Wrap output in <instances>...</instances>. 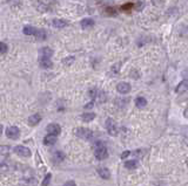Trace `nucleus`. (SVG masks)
Listing matches in <instances>:
<instances>
[{
  "label": "nucleus",
  "mask_w": 188,
  "mask_h": 186,
  "mask_svg": "<svg viewBox=\"0 0 188 186\" xmlns=\"http://www.w3.org/2000/svg\"><path fill=\"white\" fill-rule=\"evenodd\" d=\"M117 90L120 94H128L129 90H131V84L127 83V82H120L117 85Z\"/></svg>",
  "instance_id": "7"
},
{
  "label": "nucleus",
  "mask_w": 188,
  "mask_h": 186,
  "mask_svg": "<svg viewBox=\"0 0 188 186\" xmlns=\"http://www.w3.org/2000/svg\"><path fill=\"white\" fill-rule=\"evenodd\" d=\"M39 64H40V67H43V68H52V66H53V62L51 61V58H39Z\"/></svg>",
  "instance_id": "11"
},
{
  "label": "nucleus",
  "mask_w": 188,
  "mask_h": 186,
  "mask_svg": "<svg viewBox=\"0 0 188 186\" xmlns=\"http://www.w3.org/2000/svg\"><path fill=\"white\" fill-rule=\"evenodd\" d=\"M6 136L11 139H16L19 138V136H20V131H19V129L16 127H10L6 130Z\"/></svg>",
  "instance_id": "5"
},
{
  "label": "nucleus",
  "mask_w": 188,
  "mask_h": 186,
  "mask_svg": "<svg viewBox=\"0 0 188 186\" xmlns=\"http://www.w3.org/2000/svg\"><path fill=\"white\" fill-rule=\"evenodd\" d=\"M146 104H147V100H146L145 97H138V98L135 100V106H138L139 109L145 108Z\"/></svg>",
  "instance_id": "19"
},
{
  "label": "nucleus",
  "mask_w": 188,
  "mask_h": 186,
  "mask_svg": "<svg viewBox=\"0 0 188 186\" xmlns=\"http://www.w3.org/2000/svg\"><path fill=\"white\" fill-rule=\"evenodd\" d=\"M138 166V162L136 160H128L125 163V167L128 169V170H133V169H136Z\"/></svg>",
  "instance_id": "22"
},
{
  "label": "nucleus",
  "mask_w": 188,
  "mask_h": 186,
  "mask_svg": "<svg viewBox=\"0 0 188 186\" xmlns=\"http://www.w3.org/2000/svg\"><path fill=\"white\" fill-rule=\"evenodd\" d=\"M41 118H43V117H41V115H40V114H35V115H32L31 117H28L27 123H28V125L34 127V125H37L38 123H40Z\"/></svg>",
  "instance_id": "8"
},
{
  "label": "nucleus",
  "mask_w": 188,
  "mask_h": 186,
  "mask_svg": "<svg viewBox=\"0 0 188 186\" xmlns=\"http://www.w3.org/2000/svg\"><path fill=\"white\" fill-rule=\"evenodd\" d=\"M57 143V137L55 136H52V135H47L45 138H44V144L45 145H54V144Z\"/></svg>",
  "instance_id": "15"
},
{
  "label": "nucleus",
  "mask_w": 188,
  "mask_h": 186,
  "mask_svg": "<svg viewBox=\"0 0 188 186\" xmlns=\"http://www.w3.org/2000/svg\"><path fill=\"white\" fill-rule=\"evenodd\" d=\"M46 130H47L48 135H52V136H55V137H57V135H59V133L61 132V127H60L59 124L52 123V124L47 125Z\"/></svg>",
  "instance_id": "6"
},
{
  "label": "nucleus",
  "mask_w": 188,
  "mask_h": 186,
  "mask_svg": "<svg viewBox=\"0 0 188 186\" xmlns=\"http://www.w3.org/2000/svg\"><path fill=\"white\" fill-rule=\"evenodd\" d=\"M119 68H120V63H117V66H113L112 67V71H115V74L119 71Z\"/></svg>",
  "instance_id": "30"
},
{
  "label": "nucleus",
  "mask_w": 188,
  "mask_h": 186,
  "mask_svg": "<svg viewBox=\"0 0 188 186\" xmlns=\"http://www.w3.org/2000/svg\"><path fill=\"white\" fill-rule=\"evenodd\" d=\"M103 13L106 14V15H109V16H115L117 14H118V11L114 8V7H106L105 8V11H103Z\"/></svg>",
  "instance_id": "21"
},
{
  "label": "nucleus",
  "mask_w": 188,
  "mask_h": 186,
  "mask_svg": "<svg viewBox=\"0 0 188 186\" xmlns=\"http://www.w3.org/2000/svg\"><path fill=\"white\" fill-rule=\"evenodd\" d=\"M52 25L55 28H64V27H66L68 25V21L62 20V19H54L53 21H52Z\"/></svg>",
  "instance_id": "13"
},
{
  "label": "nucleus",
  "mask_w": 188,
  "mask_h": 186,
  "mask_svg": "<svg viewBox=\"0 0 188 186\" xmlns=\"http://www.w3.org/2000/svg\"><path fill=\"white\" fill-rule=\"evenodd\" d=\"M51 177H52V175L51 173H47L46 175V177H45V179L43 180V183H41V186H47L49 184V181H51Z\"/></svg>",
  "instance_id": "26"
},
{
  "label": "nucleus",
  "mask_w": 188,
  "mask_h": 186,
  "mask_svg": "<svg viewBox=\"0 0 188 186\" xmlns=\"http://www.w3.org/2000/svg\"><path fill=\"white\" fill-rule=\"evenodd\" d=\"M129 154H131V152H129V151H125V152H122V154H121V158H122V159H125V158H127V157H128Z\"/></svg>",
  "instance_id": "31"
},
{
  "label": "nucleus",
  "mask_w": 188,
  "mask_h": 186,
  "mask_svg": "<svg viewBox=\"0 0 188 186\" xmlns=\"http://www.w3.org/2000/svg\"><path fill=\"white\" fill-rule=\"evenodd\" d=\"M40 55L41 58H51V56L53 55V49H51L49 47H44L40 49Z\"/></svg>",
  "instance_id": "12"
},
{
  "label": "nucleus",
  "mask_w": 188,
  "mask_h": 186,
  "mask_svg": "<svg viewBox=\"0 0 188 186\" xmlns=\"http://www.w3.org/2000/svg\"><path fill=\"white\" fill-rule=\"evenodd\" d=\"M80 25L82 28H88V27H93L94 26V20L91 19V18H87V19H84L81 20Z\"/></svg>",
  "instance_id": "16"
},
{
  "label": "nucleus",
  "mask_w": 188,
  "mask_h": 186,
  "mask_svg": "<svg viewBox=\"0 0 188 186\" xmlns=\"http://www.w3.org/2000/svg\"><path fill=\"white\" fill-rule=\"evenodd\" d=\"M35 37H37V40H39V41H44V40H46V37H47V33L45 32L44 29H38L37 34H35Z\"/></svg>",
  "instance_id": "20"
},
{
  "label": "nucleus",
  "mask_w": 188,
  "mask_h": 186,
  "mask_svg": "<svg viewBox=\"0 0 188 186\" xmlns=\"http://www.w3.org/2000/svg\"><path fill=\"white\" fill-rule=\"evenodd\" d=\"M183 114H185V117H186V118H188V106L185 109V112H183Z\"/></svg>",
  "instance_id": "34"
},
{
  "label": "nucleus",
  "mask_w": 188,
  "mask_h": 186,
  "mask_svg": "<svg viewBox=\"0 0 188 186\" xmlns=\"http://www.w3.org/2000/svg\"><path fill=\"white\" fill-rule=\"evenodd\" d=\"M1 133H2V125L0 124V135H1Z\"/></svg>",
  "instance_id": "35"
},
{
  "label": "nucleus",
  "mask_w": 188,
  "mask_h": 186,
  "mask_svg": "<svg viewBox=\"0 0 188 186\" xmlns=\"http://www.w3.org/2000/svg\"><path fill=\"white\" fill-rule=\"evenodd\" d=\"M74 61H75L74 56H68V58H66L62 60V63H64L65 66H71V64H73Z\"/></svg>",
  "instance_id": "24"
},
{
  "label": "nucleus",
  "mask_w": 188,
  "mask_h": 186,
  "mask_svg": "<svg viewBox=\"0 0 188 186\" xmlns=\"http://www.w3.org/2000/svg\"><path fill=\"white\" fill-rule=\"evenodd\" d=\"M81 118L84 122H91L95 118V114L94 112H85V114H82Z\"/></svg>",
  "instance_id": "18"
},
{
  "label": "nucleus",
  "mask_w": 188,
  "mask_h": 186,
  "mask_svg": "<svg viewBox=\"0 0 188 186\" xmlns=\"http://www.w3.org/2000/svg\"><path fill=\"white\" fill-rule=\"evenodd\" d=\"M94 156H95V158L99 160H103L108 157V151L107 149H106V146H103L102 143H100V142L97 143V145H95Z\"/></svg>",
  "instance_id": "1"
},
{
  "label": "nucleus",
  "mask_w": 188,
  "mask_h": 186,
  "mask_svg": "<svg viewBox=\"0 0 188 186\" xmlns=\"http://www.w3.org/2000/svg\"><path fill=\"white\" fill-rule=\"evenodd\" d=\"M7 50H8V47H7V45H6L5 42H0V54L7 53Z\"/></svg>",
  "instance_id": "27"
},
{
  "label": "nucleus",
  "mask_w": 188,
  "mask_h": 186,
  "mask_svg": "<svg viewBox=\"0 0 188 186\" xmlns=\"http://www.w3.org/2000/svg\"><path fill=\"white\" fill-rule=\"evenodd\" d=\"M188 90V80H183L181 81L179 84H177V87L175 88V91H177V94H182V93H185V91Z\"/></svg>",
  "instance_id": "9"
},
{
  "label": "nucleus",
  "mask_w": 188,
  "mask_h": 186,
  "mask_svg": "<svg viewBox=\"0 0 188 186\" xmlns=\"http://www.w3.org/2000/svg\"><path fill=\"white\" fill-rule=\"evenodd\" d=\"M144 154H145V151H144V150H136V151L133 152V156L139 158V157H141V156H144Z\"/></svg>",
  "instance_id": "29"
},
{
  "label": "nucleus",
  "mask_w": 188,
  "mask_h": 186,
  "mask_svg": "<svg viewBox=\"0 0 188 186\" xmlns=\"http://www.w3.org/2000/svg\"><path fill=\"white\" fill-rule=\"evenodd\" d=\"M64 186H76V184H75L74 181L70 180V181H67V183H65Z\"/></svg>",
  "instance_id": "32"
},
{
  "label": "nucleus",
  "mask_w": 188,
  "mask_h": 186,
  "mask_svg": "<svg viewBox=\"0 0 188 186\" xmlns=\"http://www.w3.org/2000/svg\"><path fill=\"white\" fill-rule=\"evenodd\" d=\"M65 159V154L61 152V151H57L55 154H53V162L54 163H60Z\"/></svg>",
  "instance_id": "17"
},
{
  "label": "nucleus",
  "mask_w": 188,
  "mask_h": 186,
  "mask_svg": "<svg viewBox=\"0 0 188 186\" xmlns=\"http://www.w3.org/2000/svg\"><path fill=\"white\" fill-rule=\"evenodd\" d=\"M93 106H94V101H92L91 103L86 104V106H85V109H91V108H92Z\"/></svg>",
  "instance_id": "33"
},
{
  "label": "nucleus",
  "mask_w": 188,
  "mask_h": 186,
  "mask_svg": "<svg viewBox=\"0 0 188 186\" xmlns=\"http://www.w3.org/2000/svg\"><path fill=\"white\" fill-rule=\"evenodd\" d=\"M98 173H99V175L101 177L102 179H109V178H111V172H109V170L106 169V167H103V166H100V167L98 169Z\"/></svg>",
  "instance_id": "10"
},
{
  "label": "nucleus",
  "mask_w": 188,
  "mask_h": 186,
  "mask_svg": "<svg viewBox=\"0 0 188 186\" xmlns=\"http://www.w3.org/2000/svg\"><path fill=\"white\" fill-rule=\"evenodd\" d=\"M144 6H145V4H144L142 1H138V2L134 5V8L136 10V11H141V10L144 8Z\"/></svg>",
  "instance_id": "28"
},
{
  "label": "nucleus",
  "mask_w": 188,
  "mask_h": 186,
  "mask_svg": "<svg viewBox=\"0 0 188 186\" xmlns=\"http://www.w3.org/2000/svg\"><path fill=\"white\" fill-rule=\"evenodd\" d=\"M120 8H121V11L128 12V11H131L132 8H134V5H133L132 2H127V4H125V5L121 6Z\"/></svg>",
  "instance_id": "25"
},
{
  "label": "nucleus",
  "mask_w": 188,
  "mask_h": 186,
  "mask_svg": "<svg viewBox=\"0 0 188 186\" xmlns=\"http://www.w3.org/2000/svg\"><path fill=\"white\" fill-rule=\"evenodd\" d=\"M22 32H24L25 35H34V37H35L38 29L33 26H25L24 27V29H22Z\"/></svg>",
  "instance_id": "14"
},
{
  "label": "nucleus",
  "mask_w": 188,
  "mask_h": 186,
  "mask_svg": "<svg viewBox=\"0 0 188 186\" xmlns=\"http://www.w3.org/2000/svg\"><path fill=\"white\" fill-rule=\"evenodd\" d=\"M75 135L82 139H91L93 132H92V130L87 128H78L75 129Z\"/></svg>",
  "instance_id": "3"
},
{
  "label": "nucleus",
  "mask_w": 188,
  "mask_h": 186,
  "mask_svg": "<svg viewBox=\"0 0 188 186\" xmlns=\"http://www.w3.org/2000/svg\"><path fill=\"white\" fill-rule=\"evenodd\" d=\"M106 129H107L108 133L111 136H117L119 132L118 125H117V123L114 122L112 118H107L106 119Z\"/></svg>",
  "instance_id": "2"
},
{
  "label": "nucleus",
  "mask_w": 188,
  "mask_h": 186,
  "mask_svg": "<svg viewBox=\"0 0 188 186\" xmlns=\"http://www.w3.org/2000/svg\"><path fill=\"white\" fill-rule=\"evenodd\" d=\"M105 100H106V95L103 94V91H99V93H98L97 98H95V101H98V103H102ZM95 101H94V102H95Z\"/></svg>",
  "instance_id": "23"
},
{
  "label": "nucleus",
  "mask_w": 188,
  "mask_h": 186,
  "mask_svg": "<svg viewBox=\"0 0 188 186\" xmlns=\"http://www.w3.org/2000/svg\"><path fill=\"white\" fill-rule=\"evenodd\" d=\"M13 151L16 152V154H19V156H22V157H30L31 156V150L26 148V146H24V145H18L16 146Z\"/></svg>",
  "instance_id": "4"
}]
</instances>
